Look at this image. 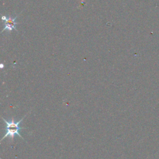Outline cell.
Wrapping results in <instances>:
<instances>
[{
  "label": "cell",
  "instance_id": "6da1fadb",
  "mask_svg": "<svg viewBox=\"0 0 159 159\" xmlns=\"http://www.w3.org/2000/svg\"><path fill=\"white\" fill-rule=\"evenodd\" d=\"M25 116H26V114H25ZM25 116H24L20 120H19V121L17 122H15V120H14V117L12 118V120H11V122H7V121L3 117H2L3 121H4V122L6 123V129H7V132H6V134L3 136V137L2 138V139L1 140V141H2L5 137L9 136V137L11 138V141L12 142L13 140H14V136H15L16 134H17L19 137H21V138L24 140L23 137L20 135V134H19V131L20 130H21V129H25V128H24V127H19V124H20V123L23 120V119L25 118Z\"/></svg>",
  "mask_w": 159,
  "mask_h": 159
}]
</instances>
